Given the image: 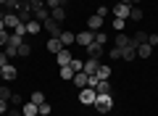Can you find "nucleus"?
<instances>
[{"instance_id": "nucleus-32", "label": "nucleus", "mask_w": 158, "mask_h": 116, "mask_svg": "<svg viewBox=\"0 0 158 116\" xmlns=\"http://www.w3.org/2000/svg\"><path fill=\"white\" fill-rule=\"evenodd\" d=\"M21 42H24V37H19V34H13V32H11V37H8V45H13V48H19Z\"/></svg>"}, {"instance_id": "nucleus-39", "label": "nucleus", "mask_w": 158, "mask_h": 116, "mask_svg": "<svg viewBox=\"0 0 158 116\" xmlns=\"http://www.w3.org/2000/svg\"><path fill=\"white\" fill-rule=\"evenodd\" d=\"M148 45H150V48H156V45H158V32L156 34H148Z\"/></svg>"}, {"instance_id": "nucleus-29", "label": "nucleus", "mask_w": 158, "mask_h": 116, "mask_svg": "<svg viewBox=\"0 0 158 116\" xmlns=\"http://www.w3.org/2000/svg\"><path fill=\"white\" fill-rule=\"evenodd\" d=\"M29 100H32V103H45V92H40V90H34V92H32V98H29Z\"/></svg>"}, {"instance_id": "nucleus-5", "label": "nucleus", "mask_w": 158, "mask_h": 116, "mask_svg": "<svg viewBox=\"0 0 158 116\" xmlns=\"http://www.w3.org/2000/svg\"><path fill=\"white\" fill-rule=\"evenodd\" d=\"M129 11H132V6L124 3V0H121V3H113V8H111L113 16H121V19H129Z\"/></svg>"}, {"instance_id": "nucleus-24", "label": "nucleus", "mask_w": 158, "mask_h": 116, "mask_svg": "<svg viewBox=\"0 0 158 116\" xmlns=\"http://www.w3.org/2000/svg\"><path fill=\"white\" fill-rule=\"evenodd\" d=\"M113 29H116V32H124V27H127V19H121V16H113Z\"/></svg>"}, {"instance_id": "nucleus-4", "label": "nucleus", "mask_w": 158, "mask_h": 116, "mask_svg": "<svg viewBox=\"0 0 158 116\" xmlns=\"http://www.w3.org/2000/svg\"><path fill=\"white\" fill-rule=\"evenodd\" d=\"M135 58H137V42L129 37L127 48H121V61H135Z\"/></svg>"}, {"instance_id": "nucleus-43", "label": "nucleus", "mask_w": 158, "mask_h": 116, "mask_svg": "<svg viewBox=\"0 0 158 116\" xmlns=\"http://www.w3.org/2000/svg\"><path fill=\"white\" fill-rule=\"evenodd\" d=\"M8 3H11V0H0V6H3V8H8Z\"/></svg>"}, {"instance_id": "nucleus-40", "label": "nucleus", "mask_w": 158, "mask_h": 116, "mask_svg": "<svg viewBox=\"0 0 158 116\" xmlns=\"http://www.w3.org/2000/svg\"><path fill=\"white\" fill-rule=\"evenodd\" d=\"M8 63H11V58H8V55H6V53H0V69H6V66H8Z\"/></svg>"}, {"instance_id": "nucleus-10", "label": "nucleus", "mask_w": 158, "mask_h": 116, "mask_svg": "<svg viewBox=\"0 0 158 116\" xmlns=\"http://www.w3.org/2000/svg\"><path fill=\"white\" fill-rule=\"evenodd\" d=\"M71 58H74V55H71V50H69V48H63L61 53H56V61H58V69H61V66H69V63H71Z\"/></svg>"}, {"instance_id": "nucleus-11", "label": "nucleus", "mask_w": 158, "mask_h": 116, "mask_svg": "<svg viewBox=\"0 0 158 116\" xmlns=\"http://www.w3.org/2000/svg\"><path fill=\"white\" fill-rule=\"evenodd\" d=\"M45 48L50 50L53 55H56V53H61V50H63V42H61V37H48V42H45Z\"/></svg>"}, {"instance_id": "nucleus-45", "label": "nucleus", "mask_w": 158, "mask_h": 116, "mask_svg": "<svg viewBox=\"0 0 158 116\" xmlns=\"http://www.w3.org/2000/svg\"><path fill=\"white\" fill-rule=\"evenodd\" d=\"M3 29H6V24H3V19H0V32H3Z\"/></svg>"}, {"instance_id": "nucleus-6", "label": "nucleus", "mask_w": 158, "mask_h": 116, "mask_svg": "<svg viewBox=\"0 0 158 116\" xmlns=\"http://www.w3.org/2000/svg\"><path fill=\"white\" fill-rule=\"evenodd\" d=\"M71 82H74V87H77V90H85V87H90V74H85V71H77Z\"/></svg>"}, {"instance_id": "nucleus-49", "label": "nucleus", "mask_w": 158, "mask_h": 116, "mask_svg": "<svg viewBox=\"0 0 158 116\" xmlns=\"http://www.w3.org/2000/svg\"><path fill=\"white\" fill-rule=\"evenodd\" d=\"M0 53H3V48H0Z\"/></svg>"}, {"instance_id": "nucleus-20", "label": "nucleus", "mask_w": 158, "mask_h": 116, "mask_svg": "<svg viewBox=\"0 0 158 116\" xmlns=\"http://www.w3.org/2000/svg\"><path fill=\"white\" fill-rule=\"evenodd\" d=\"M50 16L56 19L58 24H61V21H66V8H63V6H58V8H53V11H50Z\"/></svg>"}, {"instance_id": "nucleus-38", "label": "nucleus", "mask_w": 158, "mask_h": 116, "mask_svg": "<svg viewBox=\"0 0 158 116\" xmlns=\"http://www.w3.org/2000/svg\"><path fill=\"white\" fill-rule=\"evenodd\" d=\"M8 103H11V105H24V100H21V95H19V92H13Z\"/></svg>"}, {"instance_id": "nucleus-19", "label": "nucleus", "mask_w": 158, "mask_h": 116, "mask_svg": "<svg viewBox=\"0 0 158 116\" xmlns=\"http://www.w3.org/2000/svg\"><path fill=\"white\" fill-rule=\"evenodd\" d=\"M153 55V48L148 42H142V45H137V58H150Z\"/></svg>"}, {"instance_id": "nucleus-26", "label": "nucleus", "mask_w": 158, "mask_h": 116, "mask_svg": "<svg viewBox=\"0 0 158 116\" xmlns=\"http://www.w3.org/2000/svg\"><path fill=\"white\" fill-rule=\"evenodd\" d=\"M69 66H71L74 74H77V71H82V69H85V61H82V58H71V63H69Z\"/></svg>"}, {"instance_id": "nucleus-46", "label": "nucleus", "mask_w": 158, "mask_h": 116, "mask_svg": "<svg viewBox=\"0 0 158 116\" xmlns=\"http://www.w3.org/2000/svg\"><path fill=\"white\" fill-rule=\"evenodd\" d=\"M66 3H71V0H61V6H66Z\"/></svg>"}, {"instance_id": "nucleus-2", "label": "nucleus", "mask_w": 158, "mask_h": 116, "mask_svg": "<svg viewBox=\"0 0 158 116\" xmlns=\"http://www.w3.org/2000/svg\"><path fill=\"white\" fill-rule=\"evenodd\" d=\"M95 100H98V90L95 87L79 90V103H82V105H95Z\"/></svg>"}, {"instance_id": "nucleus-8", "label": "nucleus", "mask_w": 158, "mask_h": 116, "mask_svg": "<svg viewBox=\"0 0 158 116\" xmlns=\"http://www.w3.org/2000/svg\"><path fill=\"white\" fill-rule=\"evenodd\" d=\"M3 24H6L8 32H13V29L21 24V21H19V13H16V11H8V13H6V19H3Z\"/></svg>"}, {"instance_id": "nucleus-25", "label": "nucleus", "mask_w": 158, "mask_h": 116, "mask_svg": "<svg viewBox=\"0 0 158 116\" xmlns=\"http://www.w3.org/2000/svg\"><path fill=\"white\" fill-rule=\"evenodd\" d=\"M129 19H132V21H140V19H142V8H140V6H132Z\"/></svg>"}, {"instance_id": "nucleus-7", "label": "nucleus", "mask_w": 158, "mask_h": 116, "mask_svg": "<svg viewBox=\"0 0 158 116\" xmlns=\"http://www.w3.org/2000/svg\"><path fill=\"white\" fill-rule=\"evenodd\" d=\"M85 50H87V58H100V55L106 53V45H100V42H90Z\"/></svg>"}, {"instance_id": "nucleus-30", "label": "nucleus", "mask_w": 158, "mask_h": 116, "mask_svg": "<svg viewBox=\"0 0 158 116\" xmlns=\"http://www.w3.org/2000/svg\"><path fill=\"white\" fill-rule=\"evenodd\" d=\"M108 58H113V61H121V48H116V45H113V48L108 50Z\"/></svg>"}, {"instance_id": "nucleus-16", "label": "nucleus", "mask_w": 158, "mask_h": 116, "mask_svg": "<svg viewBox=\"0 0 158 116\" xmlns=\"http://www.w3.org/2000/svg\"><path fill=\"white\" fill-rule=\"evenodd\" d=\"M40 32H42V21H37V19L27 21V37H32V34H40Z\"/></svg>"}, {"instance_id": "nucleus-28", "label": "nucleus", "mask_w": 158, "mask_h": 116, "mask_svg": "<svg viewBox=\"0 0 158 116\" xmlns=\"http://www.w3.org/2000/svg\"><path fill=\"white\" fill-rule=\"evenodd\" d=\"M95 90H98V92H111V82H108V79H100Z\"/></svg>"}, {"instance_id": "nucleus-36", "label": "nucleus", "mask_w": 158, "mask_h": 116, "mask_svg": "<svg viewBox=\"0 0 158 116\" xmlns=\"http://www.w3.org/2000/svg\"><path fill=\"white\" fill-rule=\"evenodd\" d=\"M8 37H11V32L3 29V32H0V48H6V45H8Z\"/></svg>"}, {"instance_id": "nucleus-47", "label": "nucleus", "mask_w": 158, "mask_h": 116, "mask_svg": "<svg viewBox=\"0 0 158 116\" xmlns=\"http://www.w3.org/2000/svg\"><path fill=\"white\" fill-rule=\"evenodd\" d=\"M113 3H121V0H113Z\"/></svg>"}, {"instance_id": "nucleus-17", "label": "nucleus", "mask_w": 158, "mask_h": 116, "mask_svg": "<svg viewBox=\"0 0 158 116\" xmlns=\"http://www.w3.org/2000/svg\"><path fill=\"white\" fill-rule=\"evenodd\" d=\"M58 37H61L63 48H69V45H74V42H77V34H74V32H69V29H63V32L58 34Z\"/></svg>"}, {"instance_id": "nucleus-48", "label": "nucleus", "mask_w": 158, "mask_h": 116, "mask_svg": "<svg viewBox=\"0 0 158 116\" xmlns=\"http://www.w3.org/2000/svg\"><path fill=\"white\" fill-rule=\"evenodd\" d=\"M0 82H3V74H0Z\"/></svg>"}, {"instance_id": "nucleus-3", "label": "nucleus", "mask_w": 158, "mask_h": 116, "mask_svg": "<svg viewBox=\"0 0 158 116\" xmlns=\"http://www.w3.org/2000/svg\"><path fill=\"white\" fill-rule=\"evenodd\" d=\"M42 29H45V32L50 34V37H58V34L63 32V29H61V24H58L56 19H53V16H48L45 21H42Z\"/></svg>"}, {"instance_id": "nucleus-37", "label": "nucleus", "mask_w": 158, "mask_h": 116, "mask_svg": "<svg viewBox=\"0 0 158 116\" xmlns=\"http://www.w3.org/2000/svg\"><path fill=\"white\" fill-rule=\"evenodd\" d=\"M50 103H48V100H45V103H40V114H42V116H50Z\"/></svg>"}, {"instance_id": "nucleus-23", "label": "nucleus", "mask_w": 158, "mask_h": 116, "mask_svg": "<svg viewBox=\"0 0 158 116\" xmlns=\"http://www.w3.org/2000/svg\"><path fill=\"white\" fill-rule=\"evenodd\" d=\"M58 77L71 82V79H74V69H71V66H61V69H58Z\"/></svg>"}, {"instance_id": "nucleus-31", "label": "nucleus", "mask_w": 158, "mask_h": 116, "mask_svg": "<svg viewBox=\"0 0 158 116\" xmlns=\"http://www.w3.org/2000/svg\"><path fill=\"white\" fill-rule=\"evenodd\" d=\"M3 53H6L8 58H16V55H19V48H13V45H6V48H3Z\"/></svg>"}, {"instance_id": "nucleus-22", "label": "nucleus", "mask_w": 158, "mask_h": 116, "mask_svg": "<svg viewBox=\"0 0 158 116\" xmlns=\"http://www.w3.org/2000/svg\"><path fill=\"white\" fill-rule=\"evenodd\" d=\"M29 55H32V45L24 40V42L19 45V58H29Z\"/></svg>"}, {"instance_id": "nucleus-33", "label": "nucleus", "mask_w": 158, "mask_h": 116, "mask_svg": "<svg viewBox=\"0 0 158 116\" xmlns=\"http://www.w3.org/2000/svg\"><path fill=\"white\" fill-rule=\"evenodd\" d=\"M132 40H135L137 45H142V42H148V32H137V34H132Z\"/></svg>"}, {"instance_id": "nucleus-50", "label": "nucleus", "mask_w": 158, "mask_h": 116, "mask_svg": "<svg viewBox=\"0 0 158 116\" xmlns=\"http://www.w3.org/2000/svg\"><path fill=\"white\" fill-rule=\"evenodd\" d=\"M37 116H42V114H37Z\"/></svg>"}, {"instance_id": "nucleus-27", "label": "nucleus", "mask_w": 158, "mask_h": 116, "mask_svg": "<svg viewBox=\"0 0 158 116\" xmlns=\"http://www.w3.org/2000/svg\"><path fill=\"white\" fill-rule=\"evenodd\" d=\"M11 87H8V84H0V100H11Z\"/></svg>"}, {"instance_id": "nucleus-12", "label": "nucleus", "mask_w": 158, "mask_h": 116, "mask_svg": "<svg viewBox=\"0 0 158 116\" xmlns=\"http://www.w3.org/2000/svg\"><path fill=\"white\" fill-rule=\"evenodd\" d=\"M98 66H100V58H85V69H82V71L92 77V74L98 71Z\"/></svg>"}, {"instance_id": "nucleus-35", "label": "nucleus", "mask_w": 158, "mask_h": 116, "mask_svg": "<svg viewBox=\"0 0 158 116\" xmlns=\"http://www.w3.org/2000/svg\"><path fill=\"white\" fill-rule=\"evenodd\" d=\"M95 42H100V45H106V42H108V34L103 32V29H100V32H95Z\"/></svg>"}, {"instance_id": "nucleus-1", "label": "nucleus", "mask_w": 158, "mask_h": 116, "mask_svg": "<svg viewBox=\"0 0 158 116\" xmlns=\"http://www.w3.org/2000/svg\"><path fill=\"white\" fill-rule=\"evenodd\" d=\"M111 108H113V95H111V92H98L95 111H98V114H108Z\"/></svg>"}, {"instance_id": "nucleus-9", "label": "nucleus", "mask_w": 158, "mask_h": 116, "mask_svg": "<svg viewBox=\"0 0 158 116\" xmlns=\"http://www.w3.org/2000/svg\"><path fill=\"white\" fill-rule=\"evenodd\" d=\"M77 42L82 45V48H87L90 42H95V32H90V29H85V32L77 34Z\"/></svg>"}, {"instance_id": "nucleus-14", "label": "nucleus", "mask_w": 158, "mask_h": 116, "mask_svg": "<svg viewBox=\"0 0 158 116\" xmlns=\"http://www.w3.org/2000/svg\"><path fill=\"white\" fill-rule=\"evenodd\" d=\"M40 114V105L32 103V100H27V103L21 105V116H37Z\"/></svg>"}, {"instance_id": "nucleus-44", "label": "nucleus", "mask_w": 158, "mask_h": 116, "mask_svg": "<svg viewBox=\"0 0 158 116\" xmlns=\"http://www.w3.org/2000/svg\"><path fill=\"white\" fill-rule=\"evenodd\" d=\"M124 3H129V6H137V3H140V0H124Z\"/></svg>"}, {"instance_id": "nucleus-42", "label": "nucleus", "mask_w": 158, "mask_h": 116, "mask_svg": "<svg viewBox=\"0 0 158 116\" xmlns=\"http://www.w3.org/2000/svg\"><path fill=\"white\" fill-rule=\"evenodd\" d=\"M98 16L106 19V16H108V8H106V6H100V8H98Z\"/></svg>"}, {"instance_id": "nucleus-15", "label": "nucleus", "mask_w": 158, "mask_h": 116, "mask_svg": "<svg viewBox=\"0 0 158 116\" xmlns=\"http://www.w3.org/2000/svg\"><path fill=\"white\" fill-rule=\"evenodd\" d=\"M0 74H3V82H13V79H16V66H13V63H8L6 69H0Z\"/></svg>"}, {"instance_id": "nucleus-34", "label": "nucleus", "mask_w": 158, "mask_h": 116, "mask_svg": "<svg viewBox=\"0 0 158 116\" xmlns=\"http://www.w3.org/2000/svg\"><path fill=\"white\" fill-rule=\"evenodd\" d=\"M48 16H50V11H48V8H40V11L34 13V19H37V21H45Z\"/></svg>"}, {"instance_id": "nucleus-21", "label": "nucleus", "mask_w": 158, "mask_h": 116, "mask_svg": "<svg viewBox=\"0 0 158 116\" xmlns=\"http://www.w3.org/2000/svg\"><path fill=\"white\" fill-rule=\"evenodd\" d=\"M113 42H116V48H127V42H129V34H124V32H116Z\"/></svg>"}, {"instance_id": "nucleus-18", "label": "nucleus", "mask_w": 158, "mask_h": 116, "mask_svg": "<svg viewBox=\"0 0 158 116\" xmlns=\"http://www.w3.org/2000/svg\"><path fill=\"white\" fill-rule=\"evenodd\" d=\"M111 74H113V69L108 66V63H100L98 71H95V77H98V79H111Z\"/></svg>"}, {"instance_id": "nucleus-41", "label": "nucleus", "mask_w": 158, "mask_h": 116, "mask_svg": "<svg viewBox=\"0 0 158 116\" xmlns=\"http://www.w3.org/2000/svg\"><path fill=\"white\" fill-rule=\"evenodd\" d=\"M8 105H11L8 100H0V116H6V114H8Z\"/></svg>"}, {"instance_id": "nucleus-13", "label": "nucleus", "mask_w": 158, "mask_h": 116, "mask_svg": "<svg viewBox=\"0 0 158 116\" xmlns=\"http://www.w3.org/2000/svg\"><path fill=\"white\" fill-rule=\"evenodd\" d=\"M87 29H90V32H100V29H103V16H98V13L90 16V19H87Z\"/></svg>"}]
</instances>
